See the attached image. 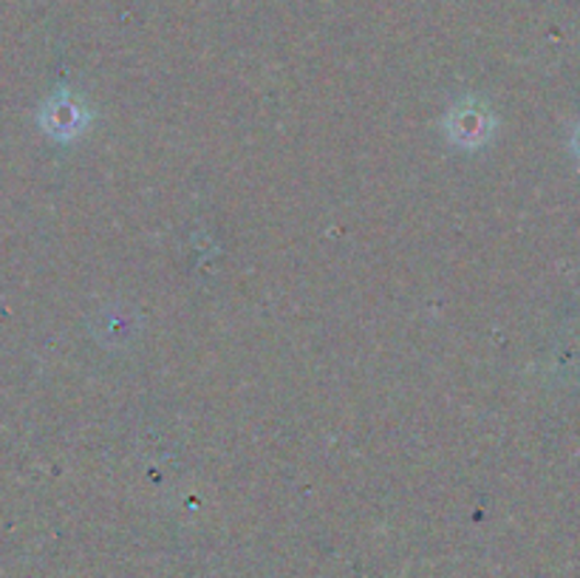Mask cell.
<instances>
[{"label":"cell","instance_id":"1","mask_svg":"<svg viewBox=\"0 0 580 578\" xmlns=\"http://www.w3.org/2000/svg\"><path fill=\"white\" fill-rule=\"evenodd\" d=\"M490 114L485 109H476L473 102L453 109L447 116V136H451L456 145H465V148H476L479 143H485L490 136Z\"/></svg>","mask_w":580,"mask_h":578},{"label":"cell","instance_id":"2","mask_svg":"<svg viewBox=\"0 0 580 578\" xmlns=\"http://www.w3.org/2000/svg\"><path fill=\"white\" fill-rule=\"evenodd\" d=\"M43 125H46V131L52 136L68 139V136H75L82 131V125H86V111H82L66 91H60V94L43 109Z\"/></svg>","mask_w":580,"mask_h":578}]
</instances>
